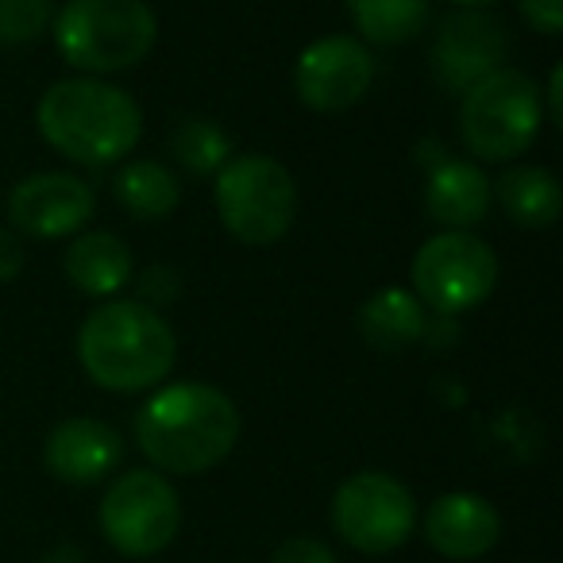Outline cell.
Returning a JSON list of instances; mask_svg holds the SVG:
<instances>
[{"label": "cell", "instance_id": "e0dca14e", "mask_svg": "<svg viewBox=\"0 0 563 563\" xmlns=\"http://www.w3.org/2000/svg\"><path fill=\"white\" fill-rule=\"evenodd\" d=\"M360 336L378 352H401L424 336V306L409 290H378L360 309Z\"/></svg>", "mask_w": 563, "mask_h": 563}, {"label": "cell", "instance_id": "4fadbf2b", "mask_svg": "<svg viewBox=\"0 0 563 563\" xmlns=\"http://www.w3.org/2000/svg\"><path fill=\"white\" fill-rule=\"evenodd\" d=\"M43 460H47V471L55 478L89 486L101 483L104 475H112L120 467L124 440H120V432L112 424L93 421V417H70L47 437Z\"/></svg>", "mask_w": 563, "mask_h": 563}, {"label": "cell", "instance_id": "484cf974", "mask_svg": "<svg viewBox=\"0 0 563 563\" xmlns=\"http://www.w3.org/2000/svg\"><path fill=\"white\" fill-rule=\"evenodd\" d=\"M548 112H552V124H563V70L555 66L552 81H548Z\"/></svg>", "mask_w": 563, "mask_h": 563}, {"label": "cell", "instance_id": "3957f363", "mask_svg": "<svg viewBox=\"0 0 563 563\" xmlns=\"http://www.w3.org/2000/svg\"><path fill=\"white\" fill-rule=\"evenodd\" d=\"M43 140L81 166H109L140 143L143 112L120 86L97 78L58 81L35 109Z\"/></svg>", "mask_w": 563, "mask_h": 563}, {"label": "cell", "instance_id": "cb8c5ba5", "mask_svg": "<svg viewBox=\"0 0 563 563\" xmlns=\"http://www.w3.org/2000/svg\"><path fill=\"white\" fill-rule=\"evenodd\" d=\"M517 9L540 35L563 32V0H517Z\"/></svg>", "mask_w": 563, "mask_h": 563}, {"label": "cell", "instance_id": "5bb4252c", "mask_svg": "<svg viewBox=\"0 0 563 563\" xmlns=\"http://www.w3.org/2000/svg\"><path fill=\"white\" fill-rule=\"evenodd\" d=\"M424 537L448 560H478L501 537V517L478 494H444L424 517Z\"/></svg>", "mask_w": 563, "mask_h": 563}, {"label": "cell", "instance_id": "ba28073f", "mask_svg": "<svg viewBox=\"0 0 563 563\" xmlns=\"http://www.w3.org/2000/svg\"><path fill=\"white\" fill-rule=\"evenodd\" d=\"M181 506L174 486L155 471H128L101 501V529L124 555H155L178 537Z\"/></svg>", "mask_w": 563, "mask_h": 563}, {"label": "cell", "instance_id": "d6986e66", "mask_svg": "<svg viewBox=\"0 0 563 563\" xmlns=\"http://www.w3.org/2000/svg\"><path fill=\"white\" fill-rule=\"evenodd\" d=\"M344 4L363 40L378 47H398L421 35L432 12V0H344Z\"/></svg>", "mask_w": 563, "mask_h": 563}, {"label": "cell", "instance_id": "7402d4cb", "mask_svg": "<svg viewBox=\"0 0 563 563\" xmlns=\"http://www.w3.org/2000/svg\"><path fill=\"white\" fill-rule=\"evenodd\" d=\"M55 20L51 0H0V43L4 47H24L35 43Z\"/></svg>", "mask_w": 563, "mask_h": 563}, {"label": "cell", "instance_id": "5b68a950", "mask_svg": "<svg viewBox=\"0 0 563 563\" xmlns=\"http://www.w3.org/2000/svg\"><path fill=\"white\" fill-rule=\"evenodd\" d=\"M540 89L521 70H494L463 93L460 132L471 155L486 163H509L525 155L540 135Z\"/></svg>", "mask_w": 563, "mask_h": 563}, {"label": "cell", "instance_id": "277c9868", "mask_svg": "<svg viewBox=\"0 0 563 563\" xmlns=\"http://www.w3.org/2000/svg\"><path fill=\"white\" fill-rule=\"evenodd\" d=\"M51 32L70 66L86 74H117L143 63L158 40V20L143 0H70Z\"/></svg>", "mask_w": 563, "mask_h": 563}, {"label": "cell", "instance_id": "d4e9b609", "mask_svg": "<svg viewBox=\"0 0 563 563\" xmlns=\"http://www.w3.org/2000/svg\"><path fill=\"white\" fill-rule=\"evenodd\" d=\"M24 263H27V251L20 243V235L9 232V228H0V282L16 278L24 271Z\"/></svg>", "mask_w": 563, "mask_h": 563}, {"label": "cell", "instance_id": "8fae6325", "mask_svg": "<svg viewBox=\"0 0 563 563\" xmlns=\"http://www.w3.org/2000/svg\"><path fill=\"white\" fill-rule=\"evenodd\" d=\"M506 47V32L490 12H455L440 24L437 43H432V70L452 93H467L486 74L501 70Z\"/></svg>", "mask_w": 563, "mask_h": 563}, {"label": "cell", "instance_id": "8992f818", "mask_svg": "<svg viewBox=\"0 0 563 563\" xmlns=\"http://www.w3.org/2000/svg\"><path fill=\"white\" fill-rule=\"evenodd\" d=\"M217 209L247 247H271L294 228L298 189L290 170L266 155H235L217 170Z\"/></svg>", "mask_w": 563, "mask_h": 563}, {"label": "cell", "instance_id": "9c48e42d", "mask_svg": "<svg viewBox=\"0 0 563 563\" xmlns=\"http://www.w3.org/2000/svg\"><path fill=\"white\" fill-rule=\"evenodd\" d=\"M413 494L383 471L352 475L332 498V525L352 548L367 555L394 552L413 532Z\"/></svg>", "mask_w": 563, "mask_h": 563}, {"label": "cell", "instance_id": "52a82bcc", "mask_svg": "<svg viewBox=\"0 0 563 563\" xmlns=\"http://www.w3.org/2000/svg\"><path fill=\"white\" fill-rule=\"evenodd\" d=\"M498 286V255L471 232H440L413 258V298L440 317L478 309Z\"/></svg>", "mask_w": 563, "mask_h": 563}, {"label": "cell", "instance_id": "44dd1931", "mask_svg": "<svg viewBox=\"0 0 563 563\" xmlns=\"http://www.w3.org/2000/svg\"><path fill=\"white\" fill-rule=\"evenodd\" d=\"M170 151L186 170L217 174L232 158V135L212 120H181L170 132Z\"/></svg>", "mask_w": 563, "mask_h": 563}, {"label": "cell", "instance_id": "4316f807", "mask_svg": "<svg viewBox=\"0 0 563 563\" xmlns=\"http://www.w3.org/2000/svg\"><path fill=\"white\" fill-rule=\"evenodd\" d=\"M455 4H463V9H486V4H494V0H455Z\"/></svg>", "mask_w": 563, "mask_h": 563}, {"label": "cell", "instance_id": "ffe728a7", "mask_svg": "<svg viewBox=\"0 0 563 563\" xmlns=\"http://www.w3.org/2000/svg\"><path fill=\"white\" fill-rule=\"evenodd\" d=\"M112 189H117V201L124 205L135 220H163V217H170L181 201L178 178H174L163 163H151V158L124 166V170L117 174V181H112Z\"/></svg>", "mask_w": 563, "mask_h": 563}, {"label": "cell", "instance_id": "6da1fadb", "mask_svg": "<svg viewBox=\"0 0 563 563\" xmlns=\"http://www.w3.org/2000/svg\"><path fill=\"white\" fill-rule=\"evenodd\" d=\"M240 440L232 398L209 383H174L143 401L135 417V444L170 475H201L217 467Z\"/></svg>", "mask_w": 563, "mask_h": 563}, {"label": "cell", "instance_id": "603a6c76", "mask_svg": "<svg viewBox=\"0 0 563 563\" xmlns=\"http://www.w3.org/2000/svg\"><path fill=\"white\" fill-rule=\"evenodd\" d=\"M271 563H340V560L332 555L329 544H321V540L294 537V540H286L278 552H274Z\"/></svg>", "mask_w": 563, "mask_h": 563}, {"label": "cell", "instance_id": "ac0fdd59", "mask_svg": "<svg viewBox=\"0 0 563 563\" xmlns=\"http://www.w3.org/2000/svg\"><path fill=\"white\" fill-rule=\"evenodd\" d=\"M498 201L506 217L521 228H548L560 220L563 194L560 181L544 166H514L501 174L498 181Z\"/></svg>", "mask_w": 563, "mask_h": 563}, {"label": "cell", "instance_id": "9a60e30c", "mask_svg": "<svg viewBox=\"0 0 563 563\" xmlns=\"http://www.w3.org/2000/svg\"><path fill=\"white\" fill-rule=\"evenodd\" d=\"M490 201H494L490 178L475 163H463V158L440 163L429 178V189H424L429 217L437 224L452 228V232H467L478 220H486Z\"/></svg>", "mask_w": 563, "mask_h": 563}, {"label": "cell", "instance_id": "2e32d148", "mask_svg": "<svg viewBox=\"0 0 563 563\" xmlns=\"http://www.w3.org/2000/svg\"><path fill=\"white\" fill-rule=\"evenodd\" d=\"M66 278L89 298H112L132 282V251L112 232L78 235L66 251Z\"/></svg>", "mask_w": 563, "mask_h": 563}, {"label": "cell", "instance_id": "7c38bea8", "mask_svg": "<svg viewBox=\"0 0 563 563\" xmlns=\"http://www.w3.org/2000/svg\"><path fill=\"white\" fill-rule=\"evenodd\" d=\"M9 217L16 232L35 240H63L93 217V189L74 174H32L12 189Z\"/></svg>", "mask_w": 563, "mask_h": 563}, {"label": "cell", "instance_id": "30bf717a", "mask_svg": "<svg viewBox=\"0 0 563 563\" xmlns=\"http://www.w3.org/2000/svg\"><path fill=\"white\" fill-rule=\"evenodd\" d=\"M375 81V58L352 35H329L301 51L294 89L313 112H344Z\"/></svg>", "mask_w": 563, "mask_h": 563}, {"label": "cell", "instance_id": "7a4b0ae2", "mask_svg": "<svg viewBox=\"0 0 563 563\" xmlns=\"http://www.w3.org/2000/svg\"><path fill=\"white\" fill-rule=\"evenodd\" d=\"M174 355L170 324L147 301H104L78 332V360L101 390H151L170 375Z\"/></svg>", "mask_w": 563, "mask_h": 563}]
</instances>
